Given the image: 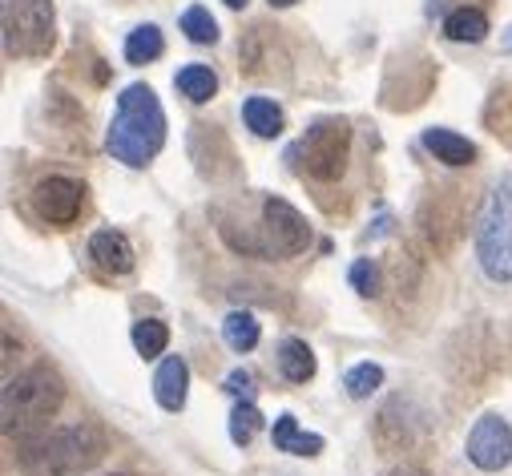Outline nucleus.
<instances>
[{
	"label": "nucleus",
	"instance_id": "f257e3e1",
	"mask_svg": "<svg viewBox=\"0 0 512 476\" xmlns=\"http://www.w3.org/2000/svg\"><path fill=\"white\" fill-rule=\"evenodd\" d=\"M105 448H109V440H105L101 424L81 420V424L49 428V432L21 440L17 468L25 476H81L105 460Z\"/></svg>",
	"mask_w": 512,
	"mask_h": 476
},
{
	"label": "nucleus",
	"instance_id": "f03ea898",
	"mask_svg": "<svg viewBox=\"0 0 512 476\" xmlns=\"http://www.w3.org/2000/svg\"><path fill=\"white\" fill-rule=\"evenodd\" d=\"M109 154L125 166H146L166 146V113L150 85H130L117 97V113L105 138Z\"/></svg>",
	"mask_w": 512,
	"mask_h": 476
},
{
	"label": "nucleus",
	"instance_id": "7ed1b4c3",
	"mask_svg": "<svg viewBox=\"0 0 512 476\" xmlns=\"http://www.w3.org/2000/svg\"><path fill=\"white\" fill-rule=\"evenodd\" d=\"M61 404H65V380L53 368L37 364L5 384V396H0V428H5V436H25V432L41 428L49 416H57Z\"/></svg>",
	"mask_w": 512,
	"mask_h": 476
},
{
	"label": "nucleus",
	"instance_id": "20e7f679",
	"mask_svg": "<svg viewBox=\"0 0 512 476\" xmlns=\"http://www.w3.org/2000/svg\"><path fill=\"white\" fill-rule=\"evenodd\" d=\"M476 255L488 279H512V174H500L476 222Z\"/></svg>",
	"mask_w": 512,
	"mask_h": 476
},
{
	"label": "nucleus",
	"instance_id": "39448f33",
	"mask_svg": "<svg viewBox=\"0 0 512 476\" xmlns=\"http://www.w3.org/2000/svg\"><path fill=\"white\" fill-rule=\"evenodd\" d=\"M57 41L53 0H9L5 5V49L9 57H45Z\"/></svg>",
	"mask_w": 512,
	"mask_h": 476
},
{
	"label": "nucleus",
	"instance_id": "423d86ee",
	"mask_svg": "<svg viewBox=\"0 0 512 476\" xmlns=\"http://www.w3.org/2000/svg\"><path fill=\"white\" fill-rule=\"evenodd\" d=\"M299 154H303V170L315 182H339L351 154V126L339 122V117H323L303 134Z\"/></svg>",
	"mask_w": 512,
	"mask_h": 476
},
{
	"label": "nucleus",
	"instance_id": "0eeeda50",
	"mask_svg": "<svg viewBox=\"0 0 512 476\" xmlns=\"http://www.w3.org/2000/svg\"><path fill=\"white\" fill-rule=\"evenodd\" d=\"M307 243H311L307 218L291 202L267 194L263 198V251L275 259H295L307 251Z\"/></svg>",
	"mask_w": 512,
	"mask_h": 476
},
{
	"label": "nucleus",
	"instance_id": "6e6552de",
	"mask_svg": "<svg viewBox=\"0 0 512 476\" xmlns=\"http://www.w3.org/2000/svg\"><path fill=\"white\" fill-rule=\"evenodd\" d=\"M468 460L484 472H500L512 464V428L500 416H480L476 428L468 432Z\"/></svg>",
	"mask_w": 512,
	"mask_h": 476
},
{
	"label": "nucleus",
	"instance_id": "1a4fd4ad",
	"mask_svg": "<svg viewBox=\"0 0 512 476\" xmlns=\"http://www.w3.org/2000/svg\"><path fill=\"white\" fill-rule=\"evenodd\" d=\"M33 206H37V214L49 226H69V222H77V214L85 206V186L73 182V178H61V174L57 178H45L33 190Z\"/></svg>",
	"mask_w": 512,
	"mask_h": 476
},
{
	"label": "nucleus",
	"instance_id": "9d476101",
	"mask_svg": "<svg viewBox=\"0 0 512 476\" xmlns=\"http://www.w3.org/2000/svg\"><path fill=\"white\" fill-rule=\"evenodd\" d=\"M89 259L101 275H130L134 271V247H130V238H125L121 230H97L89 238Z\"/></svg>",
	"mask_w": 512,
	"mask_h": 476
},
{
	"label": "nucleus",
	"instance_id": "9b49d317",
	"mask_svg": "<svg viewBox=\"0 0 512 476\" xmlns=\"http://www.w3.org/2000/svg\"><path fill=\"white\" fill-rule=\"evenodd\" d=\"M186 388H190V368L182 355H170V360H162L158 376H154V396L166 412H182L186 408Z\"/></svg>",
	"mask_w": 512,
	"mask_h": 476
},
{
	"label": "nucleus",
	"instance_id": "f8f14e48",
	"mask_svg": "<svg viewBox=\"0 0 512 476\" xmlns=\"http://www.w3.org/2000/svg\"><path fill=\"white\" fill-rule=\"evenodd\" d=\"M271 444H275V452H291V456H319V452H323V436L303 432L291 412H283V416L275 420Z\"/></svg>",
	"mask_w": 512,
	"mask_h": 476
},
{
	"label": "nucleus",
	"instance_id": "ddd939ff",
	"mask_svg": "<svg viewBox=\"0 0 512 476\" xmlns=\"http://www.w3.org/2000/svg\"><path fill=\"white\" fill-rule=\"evenodd\" d=\"M424 150L436 154V162H444V166H472L476 162V146L452 130H424Z\"/></svg>",
	"mask_w": 512,
	"mask_h": 476
},
{
	"label": "nucleus",
	"instance_id": "4468645a",
	"mask_svg": "<svg viewBox=\"0 0 512 476\" xmlns=\"http://www.w3.org/2000/svg\"><path fill=\"white\" fill-rule=\"evenodd\" d=\"M242 117H246V130H250L254 138H279L283 126H287L283 109H279L271 97H246Z\"/></svg>",
	"mask_w": 512,
	"mask_h": 476
},
{
	"label": "nucleus",
	"instance_id": "2eb2a0df",
	"mask_svg": "<svg viewBox=\"0 0 512 476\" xmlns=\"http://www.w3.org/2000/svg\"><path fill=\"white\" fill-rule=\"evenodd\" d=\"M279 372H283L291 384L315 380V351H311L303 339H283V343H279Z\"/></svg>",
	"mask_w": 512,
	"mask_h": 476
},
{
	"label": "nucleus",
	"instance_id": "dca6fc26",
	"mask_svg": "<svg viewBox=\"0 0 512 476\" xmlns=\"http://www.w3.org/2000/svg\"><path fill=\"white\" fill-rule=\"evenodd\" d=\"M444 33H448V41H456V45H480V41L488 37V17H484L480 9H456V13H448Z\"/></svg>",
	"mask_w": 512,
	"mask_h": 476
},
{
	"label": "nucleus",
	"instance_id": "f3484780",
	"mask_svg": "<svg viewBox=\"0 0 512 476\" xmlns=\"http://www.w3.org/2000/svg\"><path fill=\"white\" fill-rule=\"evenodd\" d=\"M162 53H166V41H162V33L154 25H142V29H134L130 37H125V61L130 65H150Z\"/></svg>",
	"mask_w": 512,
	"mask_h": 476
},
{
	"label": "nucleus",
	"instance_id": "a211bd4d",
	"mask_svg": "<svg viewBox=\"0 0 512 476\" xmlns=\"http://www.w3.org/2000/svg\"><path fill=\"white\" fill-rule=\"evenodd\" d=\"M259 319H254L250 311H230L226 319H222V339H226V347L230 351H250L254 343H259Z\"/></svg>",
	"mask_w": 512,
	"mask_h": 476
},
{
	"label": "nucleus",
	"instance_id": "6ab92c4d",
	"mask_svg": "<svg viewBox=\"0 0 512 476\" xmlns=\"http://www.w3.org/2000/svg\"><path fill=\"white\" fill-rule=\"evenodd\" d=\"M178 89H182V97H190L194 105H206V101L218 93V77H214L210 65H186V69L178 73Z\"/></svg>",
	"mask_w": 512,
	"mask_h": 476
},
{
	"label": "nucleus",
	"instance_id": "aec40b11",
	"mask_svg": "<svg viewBox=\"0 0 512 476\" xmlns=\"http://www.w3.org/2000/svg\"><path fill=\"white\" fill-rule=\"evenodd\" d=\"M166 343H170V327H166L162 319H142V323H134V347H138L142 360H158V355L166 351Z\"/></svg>",
	"mask_w": 512,
	"mask_h": 476
},
{
	"label": "nucleus",
	"instance_id": "412c9836",
	"mask_svg": "<svg viewBox=\"0 0 512 476\" xmlns=\"http://www.w3.org/2000/svg\"><path fill=\"white\" fill-rule=\"evenodd\" d=\"M259 428H263V412H259V408H254L250 400L234 404V412H230V440H234L238 448H246L254 436H259Z\"/></svg>",
	"mask_w": 512,
	"mask_h": 476
},
{
	"label": "nucleus",
	"instance_id": "4be33fe9",
	"mask_svg": "<svg viewBox=\"0 0 512 476\" xmlns=\"http://www.w3.org/2000/svg\"><path fill=\"white\" fill-rule=\"evenodd\" d=\"M343 388L351 400H367L383 388V368L379 364H355L347 376H343Z\"/></svg>",
	"mask_w": 512,
	"mask_h": 476
},
{
	"label": "nucleus",
	"instance_id": "5701e85b",
	"mask_svg": "<svg viewBox=\"0 0 512 476\" xmlns=\"http://www.w3.org/2000/svg\"><path fill=\"white\" fill-rule=\"evenodd\" d=\"M182 33H186L194 45H214V41H218V21L210 17V9L194 5V9L182 13Z\"/></svg>",
	"mask_w": 512,
	"mask_h": 476
},
{
	"label": "nucleus",
	"instance_id": "b1692460",
	"mask_svg": "<svg viewBox=\"0 0 512 476\" xmlns=\"http://www.w3.org/2000/svg\"><path fill=\"white\" fill-rule=\"evenodd\" d=\"M351 287H355L359 295H367V299H375V295L383 291V279H379L375 259H355V263H351Z\"/></svg>",
	"mask_w": 512,
	"mask_h": 476
},
{
	"label": "nucleus",
	"instance_id": "393cba45",
	"mask_svg": "<svg viewBox=\"0 0 512 476\" xmlns=\"http://www.w3.org/2000/svg\"><path fill=\"white\" fill-rule=\"evenodd\" d=\"M226 392H230V396H238V400H250V392H254V380H250V372L234 368V372L226 376Z\"/></svg>",
	"mask_w": 512,
	"mask_h": 476
},
{
	"label": "nucleus",
	"instance_id": "a878e982",
	"mask_svg": "<svg viewBox=\"0 0 512 476\" xmlns=\"http://www.w3.org/2000/svg\"><path fill=\"white\" fill-rule=\"evenodd\" d=\"M383 476H432V472H424V468H416V464H400V468H388Z\"/></svg>",
	"mask_w": 512,
	"mask_h": 476
},
{
	"label": "nucleus",
	"instance_id": "bb28decb",
	"mask_svg": "<svg viewBox=\"0 0 512 476\" xmlns=\"http://www.w3.org/2000/svg\"><path fill=\"white\" fill-rule=\"evenodd\" d=\"M275 9H291V5H299V0H271Z\"/></svg>",
	"mask_w": 512,
	"mask_h": 476
},
{
	"label": "nucleus",
	"instance_id": "cd10ccee",
	"mask_svg": "<svg viewBox=\"0 0 512 476\" xmlns=\"http://www.w3.org/2000/svg\"><path fill=\"white\" fill-rule=\"evenodd\" d=\"M500 45H504V53H512V29L504 33V41H500Z\"/></svg>",
	"mask_w": 512,
	"mask_h": 476
},
{
	"label": "nucleus",
	"instance_id": "c85d7f7f",
	"mask_svg": "<svg viewBox=\"0 0 512 476\" xmlns=\"http://www.w3.org/2000/svg\"><path fill=\"white\" fill-rule=\"evenodd\" d=\"M226 5H230V9H242V5H246V0H226Z\"/></svg>",
	"mask_w": 512,
	"mask_h": 476
},
{
	"label": "nucleus",
	"instance_id": "c756f323",
	"mask_svg": "<svg viewBox=\"0 0 512 476\" xmlns=\"http://www.w3.org/2000/svg\"><path fill=\"white\" fill-rule=\"evenodd\" d=\"M113 476H125V472H113Z\"/></svg>",
	"mask_w": 512,
	"mask_h": 476
}]
</instances>
